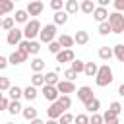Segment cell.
<instances>
[{
	"instance_id": "obj_1",
	"label": "cell",
	"mask_w": 124,
	"mask_h": 124,
	"mask_svg": "<svg viewBox=\"0 0 124 124\" xmlns=\"http://www.w3.org/2000/svg\"><path fill=\"white\" fill-rule=\"evenodd\" d=\"M112 79H114V72H112V68L108 64H103V66L97 68V74H95L97 87H107V85L112 83Z\"/></svg>"
},
{
	"instance_id": "obj_5",
	"label": "cell",
	"mask_w": 124,
	"mask_h": 124,
	"mask_svg": "<svg viewBox=\"0 0 124 124\" xmlns=\"http://www.w3.org/2000/svg\"><path fill=\"white\" fill-rule=\"evenodd\" d=\"M27 58H29V54L25 52V50H21V48H16L10 56H8V64H12V66H19V64H23V62H27Z\"/></svg>"
},
{
	"instance_id": "obj_9",
	"label": "cell",
	"mask_w": 124,
	"mask_h": 124,
	"mask_svg": "<svg viewBox=\"0 0 124 124\" xmlns=\"http://www.w3.org/2000/svg\"><path fill=\"white\" fill-rule=\"evenodd\" d=\"M54 56H56V62H58V64L72 62V60L76 58V54H74V50H72V48H60V50H58Z\"/></svg>"
},
{
	"instance_id": "obj_12",
	"label": "cell",
	"mask_w": 124,
	"mask_h": 124,
	"mask_svg": "<svg viewBox=\"0 0 124 124\" xmlns=\"http://www.w3.org/2000/svg\"><path fill=\"white\" fill-rule=\"evenodd\" d=\"M62 112H64V110L60 108V105H58L56 101H52V103H50V107L46 108V116H48V120H56Z\"/></svg>"
},
{
	"instance_id": "obj_6",
	"label": "cell",
	"mask_w": 124,
	"mask_h": 124,
	"mask_svg": "<svg viewBox=\"0 0 124 124\" xmlns=\"http://www.w3.org/2000/svg\"><path fill=\"white\" fill-rule=\"evenodd\" d=\"M41 93H43L45 101H48V103L56 101V97L60 95L58 89H56V85H50V83H43V85H41Z\"/></svg>"
},
{
	"instance_id": "obj_23",
	"label": "cell",
	"mask_w": 124,
	"mask_h": 124,
	"mask_svg": "<svg viewBox=\"0 0 124 124\" xmlns=\"http://www.w3.org/2000/svg\"><path fill=\"white\" fill-rule=\"evenodd\" d=\"M8 97L10 99H21L23 97V89L19 85H10L8 87Z\"/></svg>"
},
{
	"instance_id": "obj_42",
	"label": "cell",
	"mask_w": 124,
	"mask_h": 124,
	"mask_svg": "<svg viewBox=\"0 0 124 124\" xmlns=\"http://www.w3.org/2000/svg\"><path fill=\"white\" fill-rule=\"evenodd\" d=\"M74 120L78 124H89V116L87 114H78V116H74Z\"/></svg>"
},
{
	"instance_id": "obj_40",
	"label": "cell",
	"mask_w": 124,
	"mask_h": 124,
	"mask_svg": "<svg viewBox=\"0 0 124 124\" xmlns=\"http://www.w3.org/2000/svg\"><path fill=\"white\" fill-rule=\"evenodd\" d=\"M48 6H50L54 12H56V10H62V8H64V0H50Z\"/></svg>"
},
{
	"instance_id": "obj_20",
	"label": "cell",
	"mask_w": 124,
	"mask_h": 124,
	"mask_svg": "<svg viewBox=\"0 0 124 124\" xmlns=\"http://www.w3.org/2000/svg\"><path fill=\"white\" fill-rule=\"evenodd\" d=\"M10 114H19L21 112V103H19V99H10V103H8V108H6Z\"/></svg>"
},
{
	"instance_id": "obj_32",
	"label": "cell",
	"mask_w": 124,
	"mask_h": 124,
	"mask_svg": "<svg viewBox=\"0 0 124 124\" xmlns=\"http://www.w3.org/2000/svg\"><path fill=\"white\" fill-rule=\"evenodd\" d=\"M29 19V14L25 10H16V16H14V21L16 23H25Z\"/></svg>"
},
{
	"instance_id": "obj_38",
	"label": "cell",
	"mask_w": 124,
	"mask_h": 124,
	"mask_svg": "<svg viewBox=\"0 0 124 124\" xmlns=\"http://www.w3.org/2000/svg\"><path fill=\"white\" fill-rule=\"evenodd\" d=\"M46 46H48V52H52V54H56V52H58V50L62 48V46H60V43H58L56 39L48 41V43H46Z\"/></svg>"
},
{
	"instance_id": "obj_30",
	"label": "cell",
	"mask_w": 124,
	"mask_h": 124,
	"mask_svg": "<svg viewBox=\"0 0 124 124\" xmlns=\"http://www.w3.org/2000/svg\"><path fill=\"white\" fill-rule=\"evenodd\" d=\"M43 83H45V74H43V72H33V76H31V85L41 87Z\"/></svg>"
},
{
	"instance_id": "obj_51",
	"label": "cell",
	"mask_w": 124,
	"mask_h": 124,
	"mask_svg": "<svg viewBox=\"0 0 124 124\" xmlns=\"http://www.w3.org/2000/svg\"><path fill=\"white\" fill-rule=\"evenodd\" d=\"M0 25H2V16H0Z\"/></svg>"
},
{
	"instance_id": "obj_45",
	"label": "cell",
	"mask_w": 124,
	"mask_h": 124,
	"mask_svg": "<svg viewBox=\"0 0 124 124\" xmlns=\"http://www.w3.org/2000/svg\"><path fill=\"white\" fill-rule=\"evenodd\" d=\"M8 103H10V99L2 95V97H0V110H6V108H8Z\"/></svg>"
},
{
	"instance_id": "obj_36",
	"label": "cell",
	"mask_w": 124,
	"mask_h": 124,
	"mask_svg": "<svg viewBox=\"0 0 124 124\" xmlns=\"http://www.w3.org/2000/svg\"><path fill=\"white\" fill-rule=\"evenodd\" d=\"M70 64H72V70H74L76 74H81V72H83V66H85V62H83V60H76V58H74Z\"/></svg>"
},
{
	"instance_id": "obj_37",
	"label": "cell",
	"mask_w": 124,
	"mask_h": 124,
	"mask_svg": "<svg viewBox=\"0 0 124 124\" xmlns=\"http://www.w3.org/2000/svg\"><path fill=\"white\" fill-rule=\"evenodd\" d=\"M56 120H58L60 124H70V122H74V114H70V112H66V110H64Z\"/></svg>"
},
{
	"instance_id": "obj_41",
	"label": "cell",
	"mask_w": 124,
	"mask_h": 124,
	"mask_svg": "<svg viewBox=\"0 0 124 124\" xmlns=\"http://www.w3.org/2000/svg\"><path fill=\"white\" fill-rule=\"evenodd\" d=\"M108 108H110V110H114L116 114H120V112H122V105H120V101H112Z\"/></svg>"
},
{
	"instance_id": "obj_11",
	"label": "cell",
	"mask_w": 124,
	"mask_h": 124,
	"mask_svg": "<svg viewBox=\"0 0 124 124\" xmlns=\"http://www.w3.org/2000/svg\"><path fill=\"white\" fill-rule=\"evenodd\" d=\"M91 16H93L95 21H105L107 16H108V10H107V6H95L93 12H91Z\"/></svg>"
},
{
	"instance_id": "obj_48",
	"label": "cell",
	"mask_w": 124,
	"mask_h": 124,
	"mask_svg": "<svg viewBox=\"0 0 124 124\" xmlns=\"http://www.w3.org/2000/svg\"><path fill=\"white\" fill-rule=\"evenodd\" d=\"M95 2H97L99 6H108V2H110V0H95Z\"/></svg>"
},
{
	"instance_id": "obj_14",
	"label": "cell",
	"mask_w": 124,
	"mask_h": 124,
	"mask_svg": "<svg viewBox=\"0 0 124 124\" xmlns=\"http://www.w3.org/2000/svg\"><path fill=\"white\" fill-rule=\"evenodd\" d=\"M87 43H89V33H87V31H76V35H74V45L83 46V45H87Z\"/></svg>"
},
{
	"instance_id": "obj_49",
	"label": "cell",
	"mask_w": 124,
	"mask_h": 124,
	"mask_svg": "<svg viewBox=\"0 0 124 124\" xmlns=\"http://www.w3.org/2000/svg\"><path fill=\"white\" fill-rule=\"evenodd\" d=\"M118 95H122V97H124V83H120V85H118Z\"/></svg>"
},
{
	"instance_id": "obj_39",
	"label": "cell",
	"mask_w": 124,
	"mask_h": 124,
	"mask_svg": "<svg viewBox=\"0 0 124 124\" xmlns=\"http://www.w3.org/2000/svg\"><path fill=\"white\" fill-rule=\"evenodd\" d=\"M89 124H103V116L97 114V112H91V116H89Z\"/></svg>"
},
{
	"instance_id": "obj_53",
	"label": "cell",
	"mask_w": 124,
	"mask_h": 124,
	"mask_svg": "<svg viewBox=\"0 0 124 124\" xmlns=\"http://www.w3.org/2000/svg\"><path fill=\"white\" fill-rule=\"evenodd\" d=\"M93 2H95V0H93Z\"/></svg>"
},
{
	"instance_id": "obj_10",
	"label": "cell",
	"mask_w": 124,
	"mask_h": 124,
	"mask_svg": "<svg viewBox=\"0 0 124 124\" xmlns=\"http://www.w3.org/2000/svg\"><path fill=\"white\" fill-rule=\"evenodd\" d=\"M43 10H45V4H43L41 0H29V4H27V8H25V12H27L29 16H41Z\"/></svg>"
},
{
	"instance_id": "obj_34",
	"label": "cell",
	"mask_w": 124,
	"mask_h": 124,
	"mask_svg": "<svg viewBox=\"0 0 124 124\" xmlns=\"http://www.w3.org/2000/svg\"><path fill=\"white\" fill-rule=\"evenodd\" d=\"M97 31H99V35H108V33H112V31H110V23H108L107 19H105V21H99V29H97Z\"/></svg>"
},
{
	"instance_id": "obj_16",
	"label": "cell",
	"mask_w": 124,
	"mask_h": 124,
	"mask_svg": "<svg viewBox=\"0 0 124 124\" xmlns=\"http://www.w3.org/2000/svg\"><path fill=\"white\" fill-rule=\"evenodd\" d=\"M83 107H85L87 112H99V108H101V101H99L97 97H91L89 101L83 103Z\"/></svg>"
},
{
	"instance_id": "obj_19",
	"label": "cell",
	"mask_w": 124,
	"mask_h": 124,
	"mask_svg": "<svg viewBox=\"0 0 124 124\" xmlns=\"http://www.w3.org/2000/svg\"><path fill=\"white\" fill-rule=\"evenodd\" d=\"M52 17H54V25H66L68 23V14L64 10H56Z\"/></svg>"
},
{
	"instance_id": "obj_21",
	"label": "cell",
	"mask_w": 124,
	"mask_h": 124,
	"mask_svg": "<svg viewBox=\"0 0 124 124\" xmlns=\"http://www.w3.org/2000/svg\"><path fill=\"white\" fill-rule=\"evenodd\" d=\"M62 10H64L68 16H72V14H76V12L79 10V4H78V0H66Z\"/></svg>"
},
{
	"instance_id": "obj_29",
	"label": "cell",
	"mask_w": 124,
	"mask_h": 124,
	"mask_svg": "<svg viewBox=\"0 0 124 124\" xmlns=\"http://www.w3.org/2000/svg\"><path fill=\"white\" fill-rule=\"evenodd\" d=\"M97 54H99V58H101V60H105V62H108V60L112 58V48H110V46H101Z\"/></svg>"
},
{
	"instance_id": "obj_3",
	"label": "cell",
	"mask_w": 124,
	"mask_h": 124,
	"mask_svg": "<svg viewBox=\"0 0 124 124\" xmlns=\"http://www.w3.org/2000/svg\"><path fill=\"white\" fill-rule=\"evenodd\" d=\"M39 29H41V21H39L37 17L27 19V21H25V27L21 29V31H23V39H35V37L39 35Z\"/></svg>"
},
{
	"instance_id": "obj_25",
	"label": "cell",
	"mask_w": 124,
	"mask_h": 124,
	"mask_svg": "<svg viewBox=\"0 0 124 124\" xmlns=\"http://www.w3.org/2000/svg\"><path fill=\"white\" fill-rule=\"evenodd\" d=\"M14 12V0H0V16Z\"/></svg>"
},
{
	"instance_id": "obj_13",
	"label": "cell",
	"mask_w": 124,
	"mask_h": 124,
	"mask_svg": "<svg viewBox=\"0 0 124 124\" xmlns=\"http://www.w3.org/2000/svg\"><path fill=\"white\" fill-rule=\"evenodd\" d=\"M91 97H93V89H91L89 85H81V87H78V99H79L81 103L89 101Z\"/></svg>"
},
{
	"instance_id": "obj_24",
	"label": "cell",
	"mask_w": 124,
	"mask_h": 124,
	"mask_svg": "<svg viewBox=\"0 0 124 124\" xmlns=\"http://www.w3.org/2000/svg\"><path fill=\"white\" fill-rule=\"evenodd\" d=\"M103 122H107V124H118V114L108 108V110H105V114H103Z\"/></svg>"
},
{
	"instance_id": "obj_26",
	"label": "cell",
	"mask_w": 124,
	"mask_h": 124,
	"mask_svg": "<svg viewBox=\"0 0 124 124\" xmlns=\"http://www.w3.org/2000/svg\"><path fill=\"white\" fill-rule=\"evenodd\" d=\"M112 56H114L118 62H124V45H122V43H118V45L112 46Z\"/></svg>"
},
{
	"instance_id": "obj_28",
	"label": "cell",
	"mask_w": 124,
	"mask_h": 124,
	"mask_svg": "<svg viewBox=\"0 0 124 124\" xmlns=\"http://www.w3.org/2000/svg\"><path fill=\"white\" fill-rule=\"evenodd\" d=\"M21 114H23V118L25 120H33L35 116H37V108L35 107H21Z\"/></svg>"
},
{
	"instance_id": "obj_31",
	"label": "cell",
	"mask_w": 124,
	"mask_h": 124,
	"mask_svg": "<svg viewBox=\"0 0 124 124\" xmlns=\"http://www.w3.org/2000/svg\"><path fill=\"white\" fill-rule=\"evenodd\" d=\"M93 8H95V2H93V0H83V2L79 4V12H83V14H87V16H91Z\"/></svg>"
},
{
	"instance_id": "obj_46",
	"label": "cell",
	"mask_w": 124,
	"mask_h": 124,
	"mask_svg": "<svg viewBox=\"0 0 124 124\" xmlns=\"http://www.w3.org/2000/svg\"><path fill=\"white\" fill-rule=\"evenodd\" d=\"M112 4H114V10L116 12H122L124 10V0H114Z\"/></svg>"
},
{
	"instance_id": "obj_52",
	"label": "cell",
	"mask_w": 124,
	"mask_h": 124,
	"mask_svg": "<svg viewBox=\"0 0 124 124\" xmlns=\"http://www.w3.org/2000/svg\"><path fill=\"white\" fill-rule=\"evenodd\" d=\"M14 2H17V0H14Z\"/></svg>"
},
{
	"instance_id": "obj_43",
	"label": "cell",
	"mask_w": 124,
	"mask_h": 124,
	"mask_svg": "<svg viewBox=\"0 0 124 124\" xmlns=\"http://www.w3.org/2000/svg\"><path fill=\"white\" fill-rule=\"evenodd\" d=\"M10 85H12L10 83V78H0V91H8Z\"/></svg>"
},
{
	"instance_id": "obj_8",
	"label": "cell",
	"mask_w": 124,
	"mask_h": 124,
	"mask_svg": "<svg viewBox=\"0 0 124 124\" xmlns=\"http://www.w3.org/2000/svg\"><path fill=\"white\" fill-rule=\"evenodd\" d=\"M56 89H58V93H76V85H74V81L72 79H58L56 83Z\"/></svg>"
},
{
	"instance_id": "obj_18",
	"label": "cell",
	"mask_w": 124,
	"mask_h": 124,
	"mask_svg": "<svg viewBox=\"0 0 124 124\" xmlns=\"http://www.w3.org/2000/svg\"><path fill=\"white\" fill-rule=\"evenodd\" d=\"M37 95H39V89H37L35 85H31V83L23 89V97H25L29 103H31V101H35V99H37Z\"/></svg>"
},
{
	"instance_id": "obj_15",
	"label": "cell",
	"mask_w": 124,
	"mask_h": 124,
	"mask_svg": "<svg viewBox=\"0 0 124 124\" xmlns=\"http://www.w3.org/2000/svg\"><path fill=\"white\" fill-rule=\"evenodd\" d=\"M56 103L60 105V108H62V110H68V108L72 107V97H70L68 93H60V95L56 97Z\"/></svg>"
},
{
	"instance_id": "obj_4",
	"label": "cell",
	"mask_w": 124,
	"mask_h": 124,
	"mask_svg": "<svg viewBox=\"0 0 124 124\" xmlns=\"http://www.w3.org/2000/svg\"><path fill=\"white\" fill-rule=\"evenodd\" d=\"M39 39H41V43H48V41H52V39H56V25L54 23H46V25H41V29H39V35H37Z\"/></svg>"
},
{
	"instance_id": "obj_50",
	"label": "cell",
	"mask_w": 124,
	"mask_h": 124,
	"mask_svg": "<svg viewBox=\"0 0 124 124\" xmlns=\"http://www.w3.org/2000/svg\"><path fill=\"white\" fill-rule=\"evenodd\" d=\"M2 95H4V91H0V97H2Z\"/></svg>"
},
{
	"instance_id": "obj_47",
	"label": "cell",
	"mask_w": 124,
	"mask_h": 124,
	"mask_svg": "<svg viewBox=\"0 0 124 124\" xmlns=\"http://www.w3.org/2000/svg\"><path fill=\"white\" fill-rule=\"evenodd\" d=\"M10 64H8V56H2L0 54V70H6Z\"/></svg>"
},
{
	"instance_id": "obj_44",
	"label": "cell",
	"mask_w": 124,
	"mask_h": 124,
	"mask_svg": "<svg viewBox=\"0 0 124 124\" xmlns=\"http://www.w3.org/2000/svg\"><path fill=\"white\" fill-rule=\"evenodd\" d=\"M64 78H66V79H72V81H74V79L78 78V74H76V72H74L72 68H68V70L64 72Z\"/></svg>"
},
{
	"instance_id": "obj_35",
	"label": "cell",
	"mask_w": 124,
	"mask_h": 124,
	"mask_svg": "<svg viewBox=\"0 0 124 124\" xmlns=\"http://www.w3.org/2000/svg\"><path fill=\"white\" fill-rule=\"evenodd\" d=\"M14 25H16L14 17H2V25H0V29H4V31H10Z\"/></svg>"
},
{
	"instance_id": "obj_7",
	"label": "cell",
	"mask_w": 124,
	"mask_h": 124,
	"mask_svg": "<svg viewBox=\"0 0 124 124\" xmlns=\"http://www.w3.org/2000/svg\"><path fill=\"white\" fill-rule=\"evenodd\" d=\"M21 39H23V31H21V29H17V27L14 25V27H12L10 31H8L6 43H8V45H12V46H16V45H17V43H19Z\"/></svg>"
},
{
	"instance_id": "obj_33",
	"label": "cell",
	"mask_w": 124,
	"mask_h": 124,
	"mask_svg": "<svg viewBox=\"0 0 124 124\" xmlns=\"http://www.w3.org/2000/svg\"><path fill=\"white\" fill-rule=\"evenodd\" d=\"M58 79H60V78H58V72H56V70H54V72H46V74H45V83L54 85Z\"/></svg>"
},
{
	"instance_id": "obj_27",
	"label": "cell",
	"mask_w": 124,
	"mask_h": 124,
	"mask_svg": "<svg viewBox=\"0 0 124 124\" xmlns=\"http://www.w3.org/2000/svg\"><path fill=\"white\" fill-rule=\"evenodd\" d=\"M45 66H46V64H45V60H43V58H39V56L35 54V58L31 60V70H33V72H43V70H45Z\"/></svg>"
},
{
	"instance_id": "obj_2",
	"label": "cell",
	"mask_w": 124,
	"mask_h": 124,
	"mask_svg": "<svg viewBox=\"0 0 124 124\" xmlns=\"http://www.w3.org/2000/svg\"><path fill=\"white\" fill-rule=\"evenodd\" d=\"M107 21L110 23V31H112V33H116V35L124 33V16H122V12H112V14H108V16H107Z\"/></svg>"
},
{
	"instance_id": "obj_22",
	"label": "cell",
	"mask_w": 124,
	"mask_h": 124,
	"mask_svg": "<svg viewBox=\"0 0 124 124\" xmlns=\"http://www.w3.org/2000/svg\"><path fill=\"white\" fill-rule=\"evenodd\" d=\"M97 64L95 62H85V66H83V72L81 74H85L87 78H95V74H97Z\"/></svg>"
},
{
	"instance_id": "obj_17",
	"label": "cell",
	"mask_w": 124,
	"mask_h": 124,
	"mask_svg": "<svg viewBox=\"0 0 124 124\" xmlns=\"http://www.w3.org/2000/svg\"><path fill=\"white\" fill-rule=\"evenodd\" d=\"M56 41L60 43V46H62V48H72V46H74V37H72V35H68V33L58 35V39H56Z\"/></svg>"
}]
</instances>
